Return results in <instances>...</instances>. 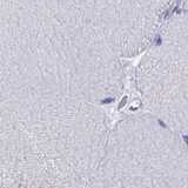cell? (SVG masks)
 Wrapping results in <instances>:
<instances>
[{
  "mask_svg": "<svg viewBox=\"0 0 188 188\" xmlns=\"http://www.w3.org/2000/svg\"><path fill=\"white\" fill-rule=\"evenodd\" d=\"M187 148L181 134L150 113L109 130L87 188H187Z\"/></svg>",
  "mask_w": 188,
  "mask_h": 188,
  "instance_id": "3",
  "label": "cell"
},
{
  "mask_svg": "<svg viewBox=\"0 0 188 188\" xmlns=\"http://www.w3.org/2000/svg\"><path fill=\"white\" fill-rule=\"evenodd\" d=\"M91 28L119 59L142 53L173 0H73Z\"/></svg>",
  "mask_w": 188,
  "mask_h": 188,
  "instance_id": "5",
  "label": "cell"
},
{
  "mask_svg": "<svg viewBox=\"0 0 188 188\" xmlns=\"http://www.w3.org/2000/svg\"><path fill=\"white\" fill-rule=\"evenodd\" d=\"M0 80L100 106L124 69L73 0H0Z\"/></svg>",
  "mask_w": 188,
  "mask_h": 188,
  "instance_id": "1",
  "label": "cell"
},
{
  "mask_svg": "<svg viewBox=\"0 0 188 188\" xmlns=\"http://www.w3.org/2000/svg\"><path fill=\"white\" fill-rule=\"evenodd\" d=\"M108 133L99 105L0 80V176L13 188H87Z\"/></svg>",
  "mask_w": 188,
  "mask_h": 188,
  "instance_id": "2",
  "label": "cell"
},
{
  "mask_svg": "<svg viewBox=\"0 0 188 188\" xmlns=\"http://www.w3.org/2000/svg\"><path fill=\"white\" fill-rule=\"evenodd\" d=\"M144 52L136 69V86L147 113L185 134L188 119L186 12L165 20Z\"/></svg>",
  "mask_w": 188,
  "mask_h": 188,
  "instance_id": "4",
  "label": "cell"
}]
</instances>
